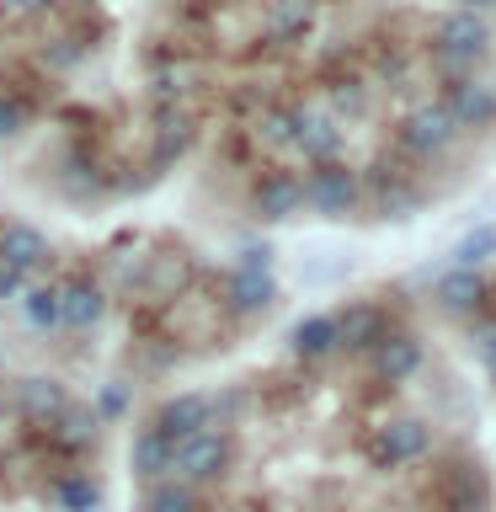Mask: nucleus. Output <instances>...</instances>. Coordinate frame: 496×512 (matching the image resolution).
I'll return each mask as SVG.
<instances>
[{
    "label": "nucleus",
    "instance_id": "obj_1",
    "mask_svg": "<svg viewBox=\"0 0 496 512\" xmlns=\"http://www.w3.org/2000/svg\"><path fill=\"white\" fill-rule=\"evenodd\" d=\"M432 43H438V59L448 64V70H464V64H475L480 54L491 48V22L480 11H448L443 22H438V32H432Z\"/></svg>",
    "mask_w": 496,
    "mask_h": 512
},
{
    "label": "nucleus",
    "instance_id": "obj_2",
    "mask_svg": "<svg viewBox=\"0 0 496 512\" xmlns=\"http://www.w3.org/2000/svg\"><path fill=\"white\" fill-rule=\"evenodd\" d=\"M459 134V123H454V112H448L443 102H422V107H411L406 118H400V150H406L411 160H427V155H443L448 144H454Z\"/></svg>",
    "mask_w": 496,
    "mask_h": 512
},
{
    "label": "nucleus",
    "instance_id": "obj_3",
    "mask_svg": "<svg viewBox=\"0 0 496 512\" xmlns=\"http://www.w3.org/2000/svg\"><path fill=\"white\" fill-rule=\"evenodd\" d=\"M358 198H363V182H358V171L342 166V160L315 166L310 176H304V203H310L315 214H326V219H347L352 208H358Z\"/></svg>",
    "mask_w": 496,
    "mask_h": 512
},
{
    "label": "nucleus",
    "instance_id": "obj_4",
    "mask_svg": "<svg viewBox=\"0 0 496 512\" xmlns=\"http://www.w3.org/2000/svg\"><path fill=\"white\" fill-rule=\"evenodd\" d=\"M224 464H230V438L214 432V427H203V432H192V438L176 443L171 470L182 475V486H203V480H219L224 475Z\"/></svg>",
    "mask_w": 496,
    "mask_h": 512
},
{
    "label": "nucleus",
    "instance_id": "obj_5",
    "mask_svg": "<svg viewBox=\"0 0 496 512\" xmlns=\"http://www.w3.org/2000/svg\"><path fill=\"white\" fill-rule=\"evenodd\" d=\"M432 448V427L422 422V416H395V422H384L374 432V459L379 464H411V459H422Z\"/></svg>",
    "mask_w": 496,
    "mask_h": 512
},
{
    "label": "nucleus",
    "instance_id": "obj_6",
    "mask_svg": "<svg viewBox=\"0 0 496 512\" xmlns=\"http://www.w3.org/2000/svg\"><path fill=\"white\" fill-rule=\"evenodd\" d=\"M368 368H374L379 384H406L416 368H422V336H411V331H384L379 347L368 352Z\"/></svg>",
    "mask_w": 496,
    "mask_h": 512
},
{
    "label": "nucleus",
    "instance_id": "obj_7",
    "mask_svg": "<svg viewBox=\"0 0 496 512\" xmlns=\"http://www.w3.org/2000/svg\"><path fill=\"white\" fill-rule=\"evenodd\" d=\"M16 411H22L32 427H54L59 416L70 411V390H64V379H54V374H32V379H22V390H16Z\"/></svg>",
    "mask_w": 496,
    "mask_h": 512
},
{
    "label": "nucleus",
    "instance_id": "obj_8",
    "mask_svg": "<svg viewBox=\"0 0 496 512\" xmlns=\"http://www.w3.org/2000/svg\"><path fill=\"white\" fill-rule=\"evenodd\" d=\"M443 107L454 112L459 128H486L496 118V91L480 86V80H470V75H454L443 86Z\"/></svg>",
    "mask_w": 496,
    "mask_h": 512
},
{
    "label": "nucleus",
    "instance_id": "obj_9",
    "mask_svg": "<svg viewBox=\"0 0 496 512\" xmlns=\"http://www.w3.org/2000/svg\"><path fill=\"white\" fill-rule=\"evenodd\" d=\"M155 427L166 432L171 443H182V438H192V432L214 427V400L208 395H171L166 406L155 411Z\"/></svg>",
    "mask_w": 496,
    "mask_h": 512
},
{
    "label": "nucleus",
    "instance_id": "obj_10",
    "mask_svg": "<svg viewBox=\"0 0 496 512\" xmlns=\"http://www.w3.org/2000/svg\"><path fill=\"white\" fill-rule=\"evenodd\" d=\"M48 262V240H43V230H32V224H0V267H11V272H27L32 267H43Z\"/></svg>",
    "mask_w": 496,
    "mask_h": 512
},
{
    "label": "nucleus",
    "instance_id": "obj_11",
    "mask_svg": "<svg viewBox=\"0 0 496 512\" xmlns=\"http://www.w3.org/2000/svg\"><path fill=\"white\" fill-rule=\"evenodd\" d=\"M256 214L262 219H294L299 208H304V182L299 176H288V171H272V176H262V182H256Z\"/></svg>",
    "mask_w": 496,
    "mask_h": 512
},
{
    "label": "nucleus",
    "instance_id": "obj_12",
    "mask_svg": "<svg viewBox=\"0 0 496 512\" xmlns=\"http://www.w3.org/2000/svg\"><path fill=\"white\" fill-rule=\"evenodd\" d=\"M315 160V166H331L336 155H342V123L331 118V112H299V144Z\"/></svg>",
    "mask_w": 496,
    "mask_h": 512
},
{
    "label": "nucleus",
    "instance_id": "obj_13",
    "mask_svg": "<svg viewBox=\"0 0 496 512\" xmlns=\"http://www.w3.org/2000/svg\"><path fill=\"white\" fill-rule=\"evenodd\" d=\"M272 299H278L272 272H262V267H235V278H230V310H235V315H262Z\"/></svg>",
    "mask_w": 496,
    "mask_h": 512
},
{
    "label": "nucleus",
    "instance_id": "obj_14",
    "mask_svg": "<svg viewBox=\"0 0 496 512\" xmlns=\"http://www.w3.org/2000/svg\"><path fill=\"white\" fill-rule=\"evenodd\" d=\"M102 315H107V294H102V283H91V278L64 283V326H70V331H91Z\"/></svg>",
    "mask_w": 496,
    "mask_h": 512
},
{
    "label": "nucleus",
    "instance_id": "obj_15",
    "mask_svg": "<svg viewBox=\"0 0 496 512\" xmlns=\"http://www.w3.org/2000/svg\"><path fill=\"white\" fill-rule=\"evenodd\" d=\"M438 299H443V310H454V315L480 310V304H486V278H480V267H448L443 283H438Z\"/></svg>",
    "mask_w": 496,
    "mask_h": 512
},
{
    "label": "nucleus",
    "instance_id": "obj_16",
    "mask_svg": "<svg viewBox=\"0 0 496 512\" xmlns=\"http://www.w3.org/2000/svg\"><path fill=\"white\" fill-rule=\"evenodd\" d=\"M171 459H176V443L160 427H144L134 438V448H128V464H134V475H144V480L171 475Z\"/></svg>",
    "mask_w": 496,
    "mask_h": 512
},
{
    "label": "nucleus",
    "instance_id": "obj_17",
    "mask_svg": "<svg viewBox=\"0 0 496 512\" xmlns=\"http://www.w3.org/2000/svg\"><path fill=\"white\" fill-rule=\"evenodd\" d=\"M336 331H342V347H352V352H374L379 336L390 331V326H384V310H374V304H352L347 315H336Z\"/></svg>",
    "mask_w": 496,
    "mask_h": 512
},
{
    "label": "nucleus",
    "instance_id": "obj_18",
    "mask_svg": "<svg viewBox=\"0 0 496 512\" xmlns=\"http://www.w3.org/2000/svg\"><path fill=\"white\" fill-rule=\"evenodd\" d=\"M22 315L38 331H59L64 326V283H32L22 288Z\"/></svg>",
    "mask_w": 496,
    "mask_h": 512
},
{
    "label": "nucleus",
    "instance_id": "obj_19",
    "mask_svg": "<svg viewBox=\"0 0 496 512\" xmlns=\"http://www.w3.org/2000/svg\"><path fill=\"white\" fill-rule=\"evenodd\" d=\"M342 347V331H336V315H310L294 326V352L299 358H326V352Z\"/></svg>",
    "mask_w": 496,
    "mask_h": 512
},
{
    "label": "nucleus",
    "instance_id": "obj_20",
    "mask_svg": "<svg viewBox=\"0 0 496 512\" xmlns=\"http://www.w3.org/2000/svg\"><path fill=\"white\" fill-rule=\"evenodd\" d=\"M310 22H315V6H310V0H278V6L267 11L272 43H294V38H304V32H310Z\"/></svg>",
    "mask_w": 496,
    "mask_h": 512
},
{
    "label": "nucleus",
    "instance_id": "obj_21",
    "mask_svg": "<svg viewBox=\"0 0 496 512\" xmlns=\"http://www.w3.org/2000/svg\"><path fill=\"white\" fill-rule=\"evenodd\" d=\"M256 139H262L267 150H294V144H299V112H294V107H272V112H262V123H256Z\"/></svg>",
    "mask_w": 496,
    "mask_h": 512
},
{
    "label": "nucleus",
    "instance_id": "obj_22",
    "mask_svg": "<svg viewBox=\"0 0 496 512\" xmlns=\"http://www.w3.org/2000/svg\"><path fill=\"white\" fill-rule=\"evenodd\" d=\"M54 502L64 512H96V507H102V486H96L91 475H64L59 491H54Z\"/></svg>",
    "mask_w": 496,
    "mask_h": 512
},
{
    "label": "nucleus",
    "instance_id": "obj_23",
    "mask_svg": "<svg viewBox=\"0 0 496 512\" xmlns=\"http://www.w3.org/2000/svg\"><path fill=\"white\" fill-rule=\"evenodd\" d=\"M48 432H54V438H59L64 448H86V443H96V411H80V406H70V411H64V416H59V422L48 427Z\"/></svg>",
    "mask_w": 496,
    "mask_h": 512
},
{
    "label": "nucleus",
    "instance_id": "obj_24",
    "mask_svg": "<svg viewBox=\"0 0 496 512\" xmlns=\"http://www.w3.org/2000/svg\"><path fill=\"white\" fill-rule=\"evenodd\" d=\"M448 496H454V512H486V480H480L475 470L448 475Z\"/></svg>",
    "mask_w": 496,
    "mask_h": 512
},
{
    "label": "nucleus",
    "instance_id": "obj_25",
    "mask_svg": "<svg viewBox=\"0 0 496 512\" xmlns=\"http://www.w3.org/2000/svg\"><path fill=\"white\" fill-rule=\"evenodd\" d=\"M187 139H192V118H187V112H160V155L187 150Z\"/></svg>",
    "mask_w": 496,
    "mask_h": 512
},
{
    "label": "nucleus",
    "instance_id": "obj_26",
    "mask_svg": "<svg viewBox=\"0 0 496 512\" xmlns=\"http://www.w3.org/2000/svg\"><path fill=\"white\" fill-rule=\"evenodd\" d=\"M454 256H459V262H454V267H480V262H486V256H496V230H491V224H486V230H475V235H464Z\"/></svg>",
    "mask_w": 496,
    "mask_h": 512
},
{
    "label": "nucleus",
    "instance_id": "obj_27",
    "mask_svg": "<svg viewBox=\"0 0 496 512\" xmlns=\"http://www.w3.org/2000/svg\"><path fill=\"white\" fill-rule=\"evenodd\" d=\"M144 512H198V507H192L187 486H155L150 502H144Z\"/></svg>",
    "mask_w": 496,
    "mask_h": 512
},
{
    "label": "nucleus",
    "instance_id": "obj_28",
    "mask_svg": "<svg viewBox=\"0 0 496 512\" xmlns=\"http://www.w3.org/2000/svg\"><path fill=\"white\" fill-rule=\"evenodd\" d=\"M22 123H27V107L16 102V96H0V139H11Z\"/></svg>",
    "mask_w": 496,
    "mask_h": 512
},
{
    "label": "nucleus",
    "instance_id": "obj_29",
    "mask_svg": "<svg viewBox=\"0 0 496 512\" xmlns=\"http://www.w3.org/2000/svg\"><path fill=\"white\" fill-rule=\"evenodd\" d=\"M22 288H27V278H22V272L0 267V299H22Z\"/></svg>",
    "mask_w": 496,
    "mask_h": 512
},
{
    "label": "nucleus",
    "instance_id": "obj_30",
    "mask_svg": "<svg viewBox=\"0 0 496 512\" xmlns=\"http://www.w3.org/2000/svg\"><path fill=\"white\" fill-rule=\"evenodd\" d=\"M480 363H486V374L496 379V326L480 331Z\"/></svg>",
    "mask_w": 496,
    "mask_h": 512
},
{
    "label": "nucleus",
    "instance_id": "obj_31",
    "mask_svg": "<svg viewBox=\"0 0 496 512\" xmlns=\"http://www.w3.org/2000/svg\"><path fill=\"white\" fill-rule=\"evenodd\" d=\"M0 11H11V16H38V11H48V0H0Z\"/></svg>",
    "mask_w": 496,
    "mask_h": 512
},
{
    "label": "nucleus",
    "instance_id": "obj_32",
    "mask_svg": "<svg viewBox=\"0 0 496 512\" xmlns=\"http://www.w3.org/2000/svg\"><path fill=\"white\" fill-rule=\"evenodd\" d=\"M267 262H272L267 246H246V256H240V267H262V272H267Z\"/></svg>",
    "mask_w": 496,
    "mask_h": 512
},
{
    "label": "nucleus",
    "instance_id": "obj_33",
    "mask_svg": "<svg viewBox=\"0 0 496 512\" xmlns=\"http://www.w3.org/2000/svg\"><path fill=\"white\" fill-rule=\"evenodd\" d=\"M459 6H464V11H480V16H486V11L496 6V0H459Z\"/></svg>",
    "mask_w": 496,
    "mask_h": 512
},
{
    "label": "nucleus",
    "instance_id": "obj_34",
    "mask_svg": "<svg viewBox=\"0 0 496 512\" xmlns=\"http://www.w3.org/2000/svg\"><path fill=\"white\" fill-rule=\"evenodd\" d=\"M0 374H6V352H0Z\"/></svg>",
    "mask_w": 496,
    "mask_h": 512
}]
</instances>
